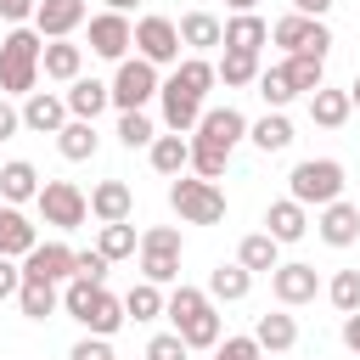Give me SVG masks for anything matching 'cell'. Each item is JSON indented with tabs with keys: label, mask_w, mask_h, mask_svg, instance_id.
I'll list each match as a JSON object with an SVG mask.
<instances>
[{
	"label": "cell",
	"mask_w": 360,
	"mask_h": 360,
	"mask_svg": "<svg viewBox=\"0 0 360 360\" xmlns=\"http://www.w3.org/2000/svg\"><path fill=\"white\" fill-rule=\"evenodd\" d=\"M34 6H39V0H0V17L17 28V22H28V17H34Z\"/></svg>",
	"instance_id": "cell-50"
},
{
	"label": "cell",
	"mask_w": 360,
	"mask_h": 360,
	"mask_svg": "<svg viewBox=\"0 0 360 360\" xmlns=\"http://www.w3.org/2000/svg\"><path fill=\"white\" fill-rule=\"evenodd\" d=\"M169 208L186 219V225H219L225 219V191L202 174H174L169 180Z\"/></svg>",
	"instance_id": "cell-4"
},
{
	"label": "cell",
	"mask_w": 360,
	"mask_h": 360,
	"mask_svg": "<svg viewBox=\"0 0 360 360\" xmlns=\"http://www.w3.org/2000/svg\"><path fill=\"white\" fill-rule=\"evenodd\" d=\"M253 84H259V101H264L270 112H287V101L298 96V90L287 84V73H281V68H259V79H253Z\"/></svg>",
	"instance_id": "cell-41"
},
{
	"label": "cell",
	"mask_w": 360,
	"mask_h": 360,
	"mask_svg": "<svg viewBox=\"0 0 360 360\" xmlns=\"http://www.w3.org/2000/svg\"><path fill=\"white\" fill-rule=\"evenodd\" d=\"M135 56H146L152 68H169V62H180V28H174V17H158V11H146V17L135 22Z\"/></svg>",
	"instance_id": "cell-9"
},
{
	"label": "cell",
	"mask_w": 360,
	"mask_h": 360,
	"mask_svg": "<svg viewBox=\"0 0 360 360\" xmlns=\"http://www.w3.org/2000/svg\"><path fill=\"white\" fill-rule=\"evenodd\" d=\"M124 321H129V315H124V298L101 287V292H96V304H90V315H84L79 326H84V332H96V338H112Z\"/></svg>",
	"instance_id": "cell-34"
},
{
	"label": "cell",
	"mask_w": 360,
	"mask_h": 360,
	"mask_svg": "<svg viewBox=\"0 0 360 360\" xmlns=\"http://www.w3.org/2000/svg\"><path fill=\"white\" fill-rule=\"evenodd\" d=\"M191 135L219 141L225 152H236V141H248V118H242L236 107H202V118H197V129H191Z\"/></svg>",
	"instance_id": "cell-19"
},
{
	"label": "cell",
	"mask_w": 360,
	"mask_h": 360,
	"mask_svg": "<svg viewBox=\"0 0 360 360\" xmlns=\"http://www.w3.org/2000/svg\"><path fill=\"white\" fill-rule=\"evenodd\" d=\"M146 158H152V169L163 174V180H174V174H186L191 169V135H152V146H146Z\"/></svg>",
	"instance_id": "cell-21"
},
{
	"label": "cell",
	"mask_w": 360,
	"mask_h": 360,
	"mask_svg": "<svg viewBox=\"0 0 360 360\" xmlns=\"http://www.w3.org/2000/svg\"><path fill=\"white\" fill-rule=\"evenodd\" d=\"M39 197V169L28 163V158H11V163H0V202H34Z\"/></svg>",
	"instance_id": "cell-26"
},
{
	"label": "cell",
	"mask_w": 360,
	"mask_h": 360,
	"mask_svg": "<svg viewBox=\"0 0 360 360\" xmlns=\"http://www.w3.org/2000/svg\"><path fill=\"white\" fill-rule=\"evenodd\" d=\"M264 231L287 248V242H298V236L309 231V208H304V202H292V197H276V202L264 208Z\"/></svg>",
	"instance_id": "cell-22"
},
{
	"label": "cell",
	"mask_w": 360,
	"mask_h": 360,
	"mask_svg": "<svg viewBox=\"0 0 360 360\" xmlns=\"http://www.w3.org/2000/svg\"><path fill=\"white\" fill-rule=\"evenodd\" d=\"M253 343H259L264 354H287V349L298 343V321H292L287 309H276V315H259V326H253Z\"/></svg>",
	"instance_id": "cell-30"
},
{
	"label": "cell",
	"mask_w": 360,
	"mask_h": 360,
	"mask_svg": "<svg viewBox=\"0 0 360 360\" xmlns=\"http://www.w3.org/2000/svg\"><path fill=\"white\" fill-rule=\"evenodd\" d=\"M236 264H242V270H253V276H270V270L281 264V242H276L270 231H253V236H242Z\"/></svg>",
	"instance_id": "cell-28"
},
{
	"label": "cell",
	"mask_w": 360,
	"mask_h": 360,
	"mask_svg": "<svg viewBox=\"0 0 360 360\" xmlns=\"http://www.w3.org/2000/svg\"><path fill=\"white\" fill-rule=\"evenodd\" d=\"M343 343L360 354V309H354V315H343Z\"/></svg>",
	"instance_id": "cell-51"
},
{
	"label": "cell",
	"mask_w": 360,
	"mask_h": 360,
	"mask_svg": "<svg viewBox=\"0 0 360 360\" xmlns=\"http://www.w3.org/2000/svg\"><path fill=\"white\" fill-rule=\"evenodd\" d=\"M191 349H186V338L180 332H158L152 343H146V360H186Z\"/></svg>",
	"instance_id": "cell-46"
},
{
	"label": "cell",
	"mask_w": 360,
	"mask_h": 360,
	"mask_svg": "<svg viewBox=\"0 0 360 360\" xmlns=\"http://www.w3.org/2000/svg\"><path fill=\"white\" fill-rule=\"evenodd\" d=\"M349 107H360V73H354V84H349Z\"/></svg>",
	"instance_id": "cell-55"
},
{
	"label": "cell",
	"mask_w": 360,
	"mask_h": 360,
	"mask_svg": "<svg viewBox=\"0 0 360 360\" xmlns=\"http://www.w3.org/2000/svg\"><path fill=\"white\" fill-rule=\"evenodd\" d=\"M158 101H163V124H169L174 135H191V129H197V118H202V101H197L191 90H180L174 79H163V84H158Z\"/></svg>",
	"instance_id": "cell-18"
},
{
	"label": "cell",
	"mask_w": 360,
	"mask_h": 360,
	"mask_svg": "<svg viewBox=\"0 0 360 360\" xmlns=\"http://www.w3.org/2000/svg\"><path fill=\"white\" fill-rule=\"evenodd\" d=\"M270 292H276V304H281V309H298V304H315L321 276H315V264L292 259V264H276V270H270Z\"/></svg>",
	"instance_id": "cell-11"
},
{
	"label": "cell",
	"mask_w": 360,
	"mask_h": 360,
	"mask_svg": "<svg viewBox=\"0 0 360 360\" xmlns=\"http://www.w3.org/2000/svg\"><path fill=\"white\" fill-rule=\"evenodd\" d=\"M135 248H141V236H135V225H129V219H118V225H101V236H96V253H101L107 264H118V259H135Z\"/></svg>",
	"instance_id": "cell-37"
},
{
	"label": "cell",
	"mask_w": 360,
	"mask_h": 360,
	"mask_svg": "<svg viewBox=\"0 0 360 360\" xmlns=\"http://www.w3.org/2000/svg\"><path fill=\"white\" fill-rule=\"evenodd\" d=\"M39 73H45L51 84H73V79L84 73V45H73V39H45Z\"/></svg>",
	"instance_id": "cell-17"
},
{
	"label": "cell",
	"mask_w": 360,
	"mask_h": 360,
	"mask_svg": "<svg viewBox=\"0 0 360 360\" xmlns=\"http://www.w3.org/2000/svg\"><path fill=\"white\" fill-rule=\"evenodd\" d=\"M84 22H90V56H101V62H124V56H129L135 22H129L124 11H96V17H84Z\"/></svg>",
	"instance_id": "cell-10"
},
{
	"label": "cell",
	"mask_w": 360,
	"mask_h": 360,
	"mask_svg": "<svg viewBox=\"0 0 360 360\" xmlns=\"http://www.w3.org/2000/svg\"><path fill=\"white\" fill-rule=\"evenodd\" d=\"M62 101H68V118H101V107H112V96H107V79H90V73H79L68 90H62Z\"/></svg>",
	"instance_id": "cell-20"
},
{
	"label": "cell",
	"mask_w": 360,
	"mask_h": 360,
	"mask_svg": "<svg viewBox=\"0 0 360 360\" xmlns=\"http://www.w3.org/2000/svg\"><path fill=\"white\" fill-rule=\"evenodd\" d=\"M135 6H141V0H107V11H124V17H129Z\"/></svg>",
	"instance_id": "cell-53"
},
{
	"label": "cell",
	"mask_w": 360,
	"mask_h": 360,
	"mask_svg": "<svg viewBox=\"0 0 360 360\" xmlns=\"http://www.w3.org/2000/svg\"><path fill=\"white\" fill-rule=\"evenodd\" d=\"M163 315L174 321V332L186 338V349H214V343H219V332H225V321H219L214 298H208L202 287H186V281L163 298Z\"/></svg>",
	"instance_id": "cell-1"
},
{
	"label": "cell",
	"mask_w": 360,
	"mask_h": 360,
	"mask_svg": "<svg viewBox=\"0 0 360 360\" xmlns=\"http://www.w3.org/2000/svg\"><path fill=\"white\" fill-rule=\"evenodd\" d=\"M101 287H107V281H101ZM101 287H96V281H84V276H68V287H62V309H68L73 321H84Z\"/></svg>",
	"instance_id": "cell-43"
},
{
	"label": "cell",
	"mask_w": 360,
	"mask_h": 360,
	"mask_svg": "<svg viewBox=\"0 0 360 360\" xmlns=\"http://www.w3.org/2000/svg\"><path fill=\"white\" fill-rule=\"evenodd\" d=\"M17 287H22V264L0 253V298H17Z\"/></svg>",
	"instance_id": "cell-48"
},
{
	"label": "cell",
	"mask_w": 360,
	"mask_h": 360,
	"mask_svg": "<svg viewBox=\"0 0 360 360\" xmlns=\"http://www.w3.org/2000/svg\"><path fill=\"white\" fill-rule=\"evenodd\" d=\"M152 135H158V129H152L146 107H141V112H118V141H124L129 152H135V146H152Z\"/></svg>",
	"instance_id": "cell-44"
},
{
	"label": "cell",
	"mask_w": 360,
	"mask_h": 360,
	"mask_svg": "<svg viewBox=\"0 0 360 360\" xmlns=\"http://www.w3.org/2000/svg\"><path fill=\"white\" fill-rule=\"evenodd\" d=\"M214 73H219L225 90H242V84L259 79V56H253V51H225V56L214 62Z\"/></svg>",
	"instance_id": "cell-38"
},
{
	"label": "cell",
	"mask_w": 360,
	"mask_h": 360,
	"mask_svg": "<svg viewBox=\"0 0 360 360\" xmlns=\"http://www.w3.org/2000/svg\"><path fill=\"white\" fill-rule=\"evenodd\" d=\"M287 197L304 208H326L332 197H343V163L338 158H304L287 174Z\"/></svg>",
	"instance_id": "cell-3"
},
{
	"label": "cell",
	"mask_w": 360,
	"mask_h": 360,
	"mask_svg": "<svg viewBox=\"0 0 360 360\" xmlns=\"http://www.w3.org/2000/svg\"><path fill=\"white\" fill-rule=\"evenodd\" d=\"M17 129H22V112L11 107V96H0V141H11Z\"/></svg>",
	"instance_id": "cell-49"
},
{
	"label": "cell",
	"mask_w": 360,
	"mask_h": 360,
	"mask_svg": "<svg viewBox=\"0 0 360 360\" xmlns=\"http://www.w3.org/2000/svg\"><path fill=\"white\" fill-rule=\"evenodd\" d=\"M180 90H191L197 101H208V90L219 84V73H214V62L208 56H186V62H174V73H169Z\"/></svg>",
	"instance_id": "cell-35"
},
{
	"label": "cell",
	"mask_w": 360,
	"mask_h": 360,
	"mask_svg": "<svg viewBox=\"0 0 360 360\" xmlns=\"http://www.w3.org/2000/svg\"><path fill=\"white\" fill-rule=\"evenodd\" d=\"M73 276H84V281H107V259L96 253V248H73Z\"/></svg>",
	"instance_id": "cell-45"
},
{
	"label": "cell",
	"mask_w": 360,
	"mask_h": 360,
	"mask_svg": "<svg viewBox=\"0 0 360 360\" xmlns=\"http://www.w3.org/2000/svg\"><path fill=\"white\" fill-rule=\"evenodd\" d=\"M84 17H90L84 0H39V6H34L39 39H73V28H84Z\"/></svg>",
	"instance_id": "cell-12"
},
{
	"label": "cell",
	"mask_w": 360,
	"mask_h": 360,
	"mask_svg": "<svg viewBox=\"0 0 360 360\" xmlns=\"http://www.w3.org/2000/svg\"><path fill=\"white\" fill-rule=\"evenodd\" d=\"M214 304H242L248 292H253V270H242V264H214V276H208V287H202Z\"/></svg>",
	"instance_id": "cell-29"
},
{
	"label": "cell",
	"mask_w": 360,
	"mask_h": 360,
	"mask_svg": "<svg viewBox=\"0 0 360 360\" xmlns=\"http://www.w3.org/2000/svg\"><path fill=\"white\" fill-rule=\"evenodd\" d=\"M264 39H270V22L259 17V11H231L225 17V28H219V45L225 51H264Z\"/></svg>",
	"instance_id": "cell-16"
},
{
	"label": "cell",
	"mask_w": 360,
	"mask_h": 360,
	"mask_svg": "<svg viewBox=\"0 0 360 360\" xmlns=\"http://www.w3.org/2000/svg\"><path fill=\"white\" fill-rule=\"evenodd\" d=\"M34 242H39L34 219H28L17 202H0V253H6V259H22Z\"/></svg>",
	"instance_id": "cell-23"
},
{
	"label": "cell",
	"mask_w": 360,
	"mask_h": 360,
	"mask_svg": "<svg viewBox=\"0 0 360 360\" xmlns=\"http://www.w3.org/2000/svg\"><path fill=\"white\" fill-rule=\"evenodd\" d=\"M270 39H276L281 51H309V56H326V51H332V28H326L321 17H304V11L276 17V22H270Z\"/></svg>",
	"instance_id": "cell-8"
},
{
	"label": "cell",
	"mask_w": 360,
	"mask_h": 360,
	"mask_svg": "<svg viewBox=\"0 0 360 360\" xmlns=\"http://www.w3.org/2000/svg\"><path fill=\"white\" fill-rule=\"evenodd\" d=\"M68 360H118V354H112V343H107V338L84 332V338H79V343L68 349Z\"/></svg>",
	"instance_id": "cell-47"
},
{
	"label": "cell",
	"mask_w": 360,
	"mask_h": 360,
	"mask_svg": "<svg viewBox=\"0 0 360 360\" xmlns=\"http://www.w3.org/2000/svg\"><path fill=\"white\" fill-rule=\"evenodd\" d=\"M56 152H62L68 163H90V158L101 152V135H96V124H90V118H68V124L56 129Z\"/></svg>",
	"instance_id": "cell-24"
},
{
	"label": "cell",
	"mask_w": 360,
	"mask_h": 360,
	"mask_svg": "<svg viewBox=\"0 0 360 360\" xmlns=\"http://www.w3.org/2000/svg\"><path fill=\"white\" fill-rule=\"evenodd\" d=\"M315 231H321V242H326V248H354V242H360V202L332 197V202L321 208Z\"/></svg>",
	"instance_id": "cell-13"
},
{
	"label": "cell",
	"mask_w": 360,
	"mask_h": 360,
	"mask_svg": "<svg viewBox=\"0 0 360 360\" xmlns=\"http://www.w3.org/2000/svg\"><path fill=\"white\" fill-rule=\"evenodd\" d=\"M225 6H231V11H253L259 0H225Z\"/></svg>",
	"instance_id": "cell-54"
},
{
	"label": "cell",
	"mask_w": 360,
	"mask_h": 360,
	"mask_svg": "<svg viewBox=\"0 0 360 360\" xmlns=\"http://www.w3.org/2000/svg\"><path fill=\"white\" fill-rule=\"evenodd\" d=\"M39 51H45L39 28H22V22L0 39V96H28L39 84Z\"/></svg>",
	"instance_id": "cell-2"
},
{
	"label": "cell",
	"mask_w": 360,
	"mask_h": 360,
	"mask_svg": "<svg viewBox=\"0 0 360 360\" xmlns=\"http://www.w3.org/2000/svg\"><path fill=\"white\" fill-rule=\"evenodd\" d=\"M135 253H141V276L146 281H158V287L180 281V231L174 225H146Z\"/></svg>",
	"instance_id": "cell-7"
},
{
	"label": "cell",
	"mask_w": 360,
	"mask_h": 360,
	"mask_svg": "<svg viewBox=\"0 0 360 360\" xmlns=\"http://www.w3.org/2000/svg\"><path fill=\"white\" fill-rule=\"evenodd\" d=\"M22 276L68 281V276H73V248H68V242H34V248L22 253Z\"/></svg>",
	"instance_id": "cell-15"
},
{
	"label": "cell",
	"mask_w": 360,
	"mask_h": 360,
	"mask_svg": "<svg viewBox=\"0 0 360 360\" xmlns=\"http://www.w3.org/2000/svg\"><path fill=\"white\" fill-rule=\"evenodd\" d=\"M281 73H287V84H292L298 96H309V90H321V84H326V56H309V51H287Z\"/></svg>",
	"instance_id": "cell-32"
},
{
	"label": "cell",
	"mask_w": 360,
	"mask_h": 360,
	"mask_svg": "<svg viewBox=\"0 0 360 360\" xmlns=\"http://www.w3.org/2000/svg\"><path fill=\"white\" fill-rule=\"evenodd\" d=\"M158 84H163V79H158V68H152L146 56H124L118 73L107 79V96H112L118 112H141V107L158 96Z\"/></svg>",
	"instance_id": "cell-5"
},
{
	"label": "cell",
	"mask_w": 360,
	"mask_h": 360,
	"mask_svg": "<svg viewBox=\"0 0 360 360\" xmlns=\"http://www.w3.org/2000/svg\"><path fill=\"white\" fill-rule=\"evenodd\" d=\"M214 360H219V354H214Z\"/></svg>",
	"instance_id": "cell-56"
},
{
	"label": "cell",
	"mask_w": 360,
	"mask_h": 360,
	"mask_svg": "<svg viewBox=\"0 0 360 360\" xmlns=\"http://www.w3.org/2000/svg\"><path fill=\"white\" fill-rule=\"evenodd\" d=\"M248 141H253L259 152H287V146H292V124H287V112H264L259 124H248Z\"/></svg>",
	"instance_id": "cell-36"
},
{
	"label": "cell",
	"mask_w": 360,
	"mask_h": 360,
	"mask_svg": "<svg viewBox=\"0 0 360 360\" xmlns=\"http://www.w3.org/2000/svg\"><path fill=\"white\" fill-rule=\"evenodd\" d=\"M174 28H180V45H191V56H202V51L219 45V28H225V22H219L214 11H186Z\"/></svg>",
	"instance_id": "cell-31"
},
{
	"label": "cell",
	"mask_w": 360,
	"mask_h": 360,
	"mask_svg": "<svg viewBox=\"0 0 360 360\" xmlns=\"http://www.w3.org/2000/svg\"><path fill=\"white\" fill-rule=\"evenodd\" d=\"M326 298H332L338 315H354V309H360V270H338V276L326 281Z\"/></svg>",
	"instance_id": "cell-42"
},
{
	"label": "cell",
	"mask_w": 360,
	"mask_h": 360,
	"mask_svg": "<svg viewBox=\"0 0 360 360\" xmlns=\"http://www.w3.org/2000/svg\"><path fill=\"white\" fill-rule=\"evenodd\" d=\"M90 214H96L101 225H118V219L135 214V191H129L124 180H101V186L90 191Z\"/></svg>",
	"instance_id": "cell-25"
},
{
	"label": "cell",
	"mask_w": 360,
	"mask_h": 360,
	"mask_svg": "<svg viewBox=\"0 0 360 360\" xmlns=\"http://www.w3.org/2000/svg\"><path fill=\"white\" fill-rule=\"evenodd\" d=\"M349 90H332V84H321V90H309V118L321 124V129H343L349 124Z\"/></svg>",
	"instance_id": "cell-33"
},
{
	"label": "cell",
	"mask_w": 360,
	"mask_h": 360,
	"mask_svg": "<svg viewBox=\"0 0 360 360\" xmlns=\"http://www.w3.org/2000/svg\"><path fill=\"white\" fill-rule=\"evenodd\" d=\"M17 112H22V129H34V135H56L68 124V101L56 90H28Z\"/></svg>",
	"instance_id": "cell-14"
},
{
	"label": "cell",
	"mask_w": 360,
	"mask_h": 360,
	"mask_svg": "<svg viewBox=\"0 0 360 360\" xmlns=\"http://www.w3.org/2000/svg\"><path fill=\"white\" fill-rule=\"evenodd\" d=\"M225 163H231V152H225L219 141H202V135H191V174H202V180H219V174H225Z\"/></svg>",
	"instance_id": "cell-40"
},
{
	"label": "cell",
	"mask_w": 360,
	"mask_h": 360,
	"mask_svg": "<svg viewBox=\"0 0 360 360\" xmlns=\"http://www.w3.org/2000/svg\"><path fill=\"white\" fill-rule=\"evenodd\" d=\"M338 0H292V11H304V17H326Z\"/></svg>",
	"instance_id": "cell-52"
},
{
	"label": "cell",
	"mask_w": 360,
	"mask_h": 360,
	"mask_svg": "<svg viewBox=\"0 0 360 360\" xmlns=\"http://www.w3.org/2000/svg\"><path fill=\"white\" fill-rule=\"evenodd\" d=\"M124 315H129V321H158V315H163V287H158V281H135V287L124 292Z\"/></svg>",
	"instance_id": "cell-39"
},
{
	"label": "cell",
	"mask_w": 360,
	"mask_h": 360,
	"mask_svg": "<svg viewBox=\"0 0 360 360\" xmlns=\"http://www.w3.org/2000/svg\"><path fill=\"white\" fill-rule=\"evenodd\" d=\"M17 309H22L28 321H51V315L62 309V292H56V281L22 276V287H17Z\"/></svg>",
	"instance_id": "cell-27"
},
{
	"label": "cell",
	"mask_w": 360,
	"mask_h": 360,
	"mask_svg": "<svg viewBox=\"0 0 360 360\" xmlns=\"http://www.w3.org/2000/svg\"><path fill=\"white\" fill-rule=\"evenodd\" d=\"M39 219L56 225V231H79L90 219V197L73 186V180H39V197H34Z\"/></svg>",
	"instance_id": "cell-6"
}]
</instances>
